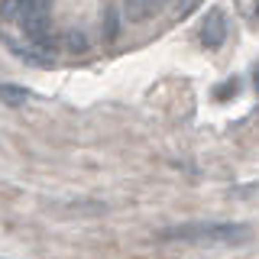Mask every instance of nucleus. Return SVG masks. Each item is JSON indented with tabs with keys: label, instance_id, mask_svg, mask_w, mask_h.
I'll list each match as a JSON object with an SVG mask.
<instances>
[{
	"label": "nucleus",
	"instance_id": "nucleus-6",
	"mask_svg": "<svg viewBox=\"0 0 259 259\" xmlns=\"http://www.w3.org/2000/svg\"><path fill=\"white\" fill-rule=\"evenodd\" d=\"M253 78H256V91H259V65L253 68Z\"/></svg>",
	"mask_w": 259,
	"mask_h": 259
},
{
	"label": "nucleus",
	"instance_id": "nucleus-3",
	"mask_svg": "<svg viewBox=\"0 0 259 259\" xmlns=\"http://www.w3.org/2000/svg\"><path fill=\"white\" fill-rule=\"evenodd\" d=\"M168 7V0H123V20L126 23H149Z\"/></svg>",
	"mask_w": 259,
	"mask_h": 259
},
{
	"label": "nucleus",
	"instance_id": "nucleus-1",
	"mask_svg": "<svg viewBox=\"0 0 259 259\" xmlns=\"http://www.w3.org/2000/svg\"><path fill=\"white\" fill-rule=\"evenodd\" d=\"M49 20H52V0H23L16 26H20L23 36L42 39L49 32Z\"/></svg>",
	"mask_w": 259,
	"mask_h": 259
},
{
	"label": "nucleus",
	"instance_id": "nucleus-4",
	"mask_svg": "<svg viewBox=\"0 0 259 259\" xmlns=\"http://www.w3.org/2000/svg\"><path fill=\"white\" fill-rule=\"evenodd\" d=\"M0 101L7 107H20V104L29 101V91L26 88H16V84H0Z\"/></svg>",
	"mask_w": 259,
	"mask_h": 259
},
{
	"label": "nucleus",
	"instance_id": "nucleus-5",
	"mask_svg": "<svg viewBox=\"0 0 259 259\" xmlns=\"http://www.w3.org/2000/svg\"><path fill=\"white\" fill-rule=\"evenodd\" d=\"M65 46H68V52H84L88 49V39L81 29H68V36H65Z\"/></svg>",
	"mask_w": 259,
	"mask_h": 259
},
{
	"label": "nucleus",
	"instance_id": "nucleus-7",
	"mask_svg": "<svg viewBox=\"0 0 259 259\" xmlns=\"http://www.w3.org/2000/svg\"><path fill=\"white\" fill-rule=\"evenodd\" d=\"M256 10H259V0H256Z\"/></svg>",
	"mask_w": 259,
	"mask_h": 259
},
{
	"label": "nucleus",
	"instance_id": "nucleus-2",
	"mask_svg": "<svg viewBox=\"0 0 259 259\" xmlns=\"http://www.w3.org/2000/svg\"><path fill=\"white\" fill-rule=\"evenodd\" d=\"M230 26H227V13L221 7H214V10H207V16L201 20V46L207 49H221Z\"/></svg>",
	"mask_w": 259,
	"mask_h": 259
}]
</instances>
